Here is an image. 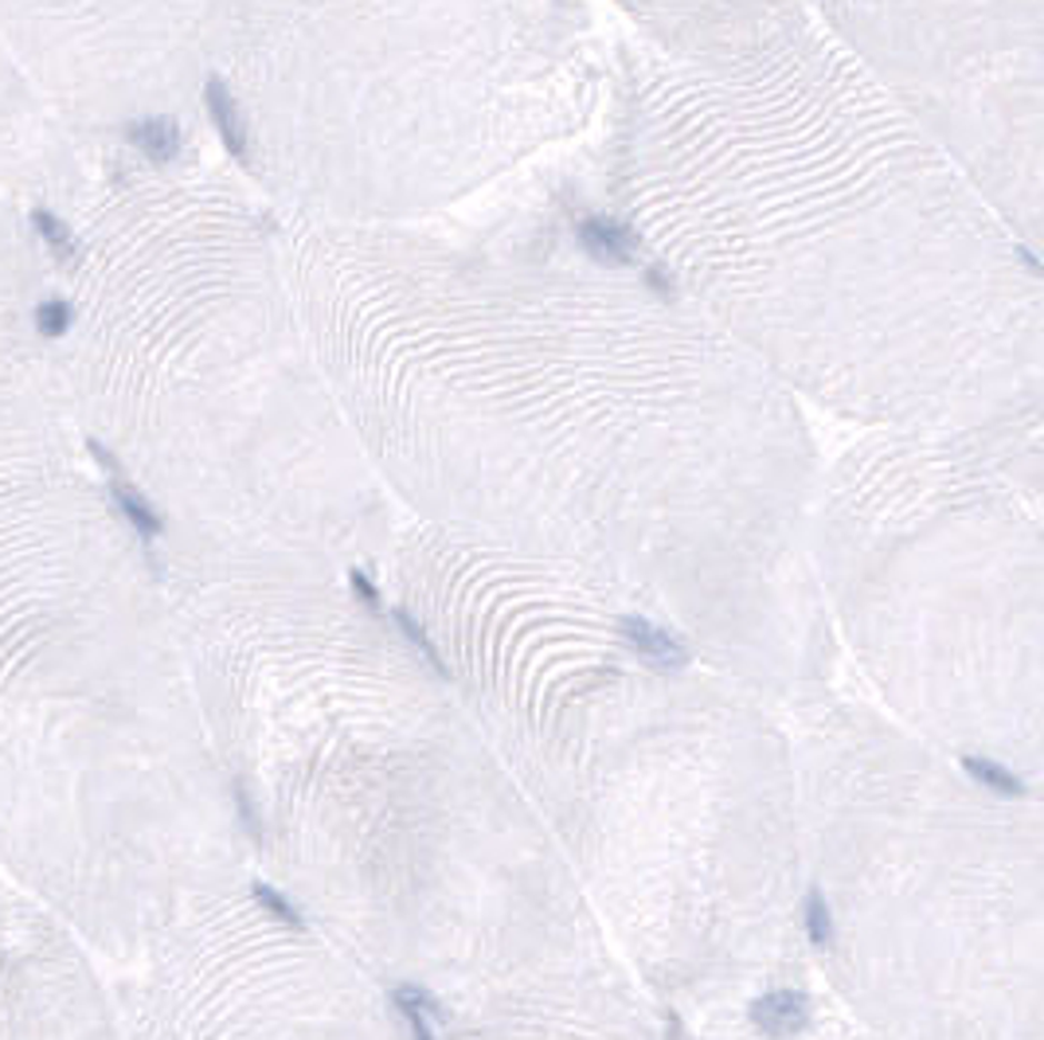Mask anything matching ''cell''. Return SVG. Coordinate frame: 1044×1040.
Returning a JSON list of instances; mask_svg holds the SVG:
<instances>
[{"label": "cell", "instance_id": "cell-1", "mask_svg": "<svg viewBox=\"0 0 1044 1040\" xmlns=\"http://www.w3.org/2000/svg\"><path fill=\"white\" fill-rule=\"evenodd\" d=\"M618 243L802 407L1044 504V270L818 4H630Z\"/></svg>", "mask_w": 1044, "mask_h": 1040}, {"label": "cell", "instance_id": "cell-2", "mask_svg": "<svg viewBox=\"0 0 1044 1040\" xmlns=\"http://www.w3.org/2000/svg\"><path fill=\"white\" fill-rule=\"evenodd\" d=\"M520 591L489 689L579 782L595 853L665 919L775 911L806 857L791 708L615 587Z\"/></svg>", "mask_w": 1044, "mask_h": 1040}, {"label": "cell", "instance_id": "cell-3", "mask_svg": "<svg viewBox=\"0 0 1044 1040\" xmlns=\"http://www.w3.org/2000/svg\"><path fill=\"white\" fill-rule=\"evenodd\" d=\"M814 579L837 661L982 787L1044 794V504L958 450L857 439L822 473Z\"/></svg>", "mask_w": 1044, "mask_h": 1040}, {"label": "cell", "instance_id": "cell-4", "mask_svg": "<svg viewBox=\"0 0 1044 1040\" xmlns=\"http://www.w3.org/2000/svg\"><path fill=\"white\" fill-rule=\"evenodd\" d=\"M818 12L1044 270V4L829 0Z\"/></svg>", "mask_w": 1044, "mask_h": 1040}, {"label": "cell", "instance_id": "cell-5", "mask_svg": "<svg viewBox=\"0 0 1044 1040\" xmlns=\"http://www.w3.org/2000/svg\"><path fill=\"white\" fill-rule=\"evenodd\" d=\"M747 1021H752V1029L759 1032V1037L791 1040V1037H802V1032L814 1024V1001L802 990L778 986V990H767L763 998H755L752 1006H747Z\"/></svg>", "mask_w": 1044, "mask_h": 1040}, {"label": "cell", "instance_id": "cell-6", "mask_svg": "<svg viewBox=\"0 0 1044 1040\" xmlns=\"http://www.w3.org/2000/svg\"><path fill=\"white\" fill-rule=\"evenodd\" d=\"M203 102H208V114H211V122H216L219 138H223L227 153H236L239 161H247V149H251V141H247V122H243V114H239L227 82L211 74L208 90H203Z\"/></svg>", "mask_w": 1044, "mask_h": 1040}, {"label": "cell", "instance_id": "cell-7", "mask_svg": "<svg viewBox=\"0 0 1044 1040\" xmlns=\"http://www.w3.org/2000/svg\"><path fill=\"white\" fill-rule=\"evenodd\" d=\"M802 931H806V943L814 947V951H834L837 947V916L834 908H829L826 892H822L814 880L806 884V892H802Z\"/></svg>", "mask_w": 1044, "mask_h": 1040}, {"label": "cell", "instance_id": "cell-8", "mask_svg": "<svg viewBox=\"0 0 1044 1040\" xmlns=\"http://www.w3.org/2000/svg\"><path fill=\"white\" fill-rule=\"evenodd\" d=\"M126 138L153 161H172L180 153V126L172 118H141L126 130Z\"/></svg>", "mask_w": 1044, "mask_h": 1040}, {"label": "cell", "instance_id": "cell-9", "mask_svg": "<svg viewBox=\"0 0 1044 1040\" xmlns=\"http://www.w3.org/2000/svg\"><path fill=\"white\" fill-rule=\"evenodd\" d=\"M110 493H113V504L122 509V517L130 520V524L141 532V537H146V540H153L157 532H161V517H157V509H153V504H149L146 497H141V489H138V486H130V481H122V478H113Z\"/></svg>", "mask_w": 1044, "mask_h": 1040}, {"label": "cell", "instance_id": "cell-10", "mask_svg": "<svg viewBox=\"0 0 1044 1040\" xmlns=\"http://www.w3.org/2000/svg\"><path fill=\"white\" fill-rule=\"evenodd\" d=\"M32 223H36V231L43 236V243H48L51 251H56L63 262H71V267H74V262L82 259L79 239L71 236V228H67V223L59 220V216H51L48 208H36V212H32Z\"/></svg>", "mask_w": 1044, "mask_h": 1040}, {"label": "cell", "instance_id": "cell-11", "mask_svg": "<svg viewBox=\"0 0 1044 1040\" xmlns=\"http://www.w3.org/2000/svg\"><path fill=\"white\" fill-rule=\"evenodd\" d=\"M391 618H396L399 634H404L407 642H411L415 650H419V658L427 661V666L435 669L438 677H446V681H450V666H446V661H443V653H438V646L427 638V630H422V622H419V618H415L411 610H404V607H399V610H391Z\"/></svg>", "mask_w": 1044, "mask_h": 1040}, {"label": "cell", "instance_id": "cell-12", "mask_svg": "<svg viewBox=\"0 0 1044 1040\" xmlns=\"http://www.w3.org/2000/svg\"><path fill=\"white\" fill-rule=\"evenodd\" d=\"M36 329H40L43 337H63L67 329H71V306H67V301H43V306L36 309Z\"/></svg>", "mask_w": 1044, "mask_h": 1040}, {"label": "cell", "instance_id": "cell-13", "mask_svg": "<svg viewBox=\"0 0 1044 1040\" xmlns=\"http://www.w3.org/2000/svg\"><path fill=\"white\" fill-rule=\"evenodd\" d=\"M251 892H255V900H259L262 908H267V911H270V916H275V919H282L286 927H301V916H298V908H294V903L286 900L282 892H275V888H270V884H255Z\"/></svg>", "mask_w": 1044, "mask_h": 1040}, {"label": "cell", "instance_id": "cell-14", "mask_svg": "<svg viewBox=\"0 0 1044 1040\" xmlns=\"http://www.w3.org/2000/svg\"><path fill=\"white\" fill-rule=\"evenodd\" d=\"M396 1006H399V1013H404L407 1029H411V1040H438V1037H435V1029H430V1017L422 1013V1009L404 1006V1001H396Z\"/></svg>", "mask_w": 1044, "mask_h": 1040}, {"label": "cell", "instance_id": "cell-15", "mask_svg": "<svg viewBox=\"0 0 1044 1040\" xmlns=\"http://www.w3.org/2000/svg\"><path fill=\"white\" fill-rule=\"evenodd\" d=\"M348 579H352V591H357V599L365 602V607H376V610H380V591H376L372 579H368L365 571H352Z\"/></svg>", "mask_w": 1044, "mask_h": 1040}, {"label": "cell", "instance_id": "cell-16", "mask_svg": "<svg viewBox=\"0 0 1044 1040\" xmlns=\"http://www.w3.org/2000/svg\"><path fill=\"white\" fill-rule=\"evenodd\" d=\"M236 802H239V813H243V826L251 829L255 833V841L262 838V826H259V813H255V802L247 798V790L243 787H236Z\"/></svg>", "mask_w": 1044, "mask_h": 1040}]
</instances>
